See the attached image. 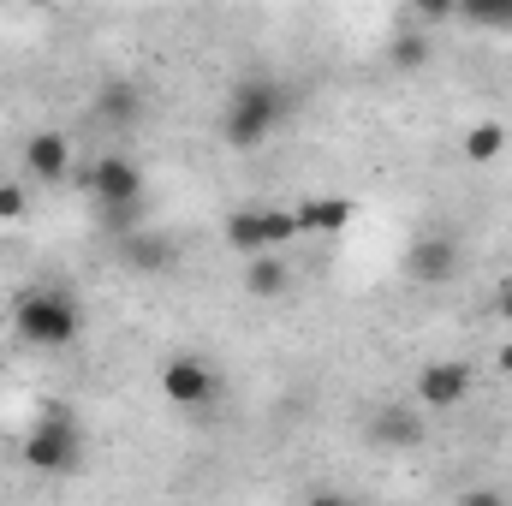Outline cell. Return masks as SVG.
<instances>
[{
  "label": "cell",
  "mask_w": 512,
  "mask_h": 506,
  "mask_svg": "<svg viewBox=\"0 0 512 506\" xmlns=\"http://www.w3.org/2000/svg\"><path fill=\"white\" fill-rule=\"evenodd\" d=\"M411 12H417L423 24H441V18H459V0H417Z\"/></svg>",
  "instance_id": "obj_21"
},
{
  "label": "cell",
  "mask_w": 512,
  "mask_h": 506,
  "mask_svg": "<svg viewBox=\"0 0 512 506\" xmlns=\"http://www.w3.org/2000/svg\"><path fill=\"white\" fill-rule=\"evenodd\" d=\"M155 387H161V399L167 405H179V411H203L209 399H215V370L203 364V358H191V352H179V358H167L161 364V376H155Z\"/></svg>",
  "instance_id": "obj_7"
},
{
  "label": "cell",
  "mask_w": 512,
  "mask_h": 506,
  "mask_svg": "<svg viewBox=\"0 0 512 506\" xmlns=\"http://www.w3.org/2000/svg\"><path fill=\"white\" fill-rule=\"evenodd\" d=\"M96 114H102L114 131H131V126H137V114H143V96H137L131 84H108V90H102V102H96Z\"/></svg>",
  "instance_id": "obj_15"
},
{
  "label": "cell",
  "mask_w": 512,
  "mask_h": 506,
  "mask_svg": "<svg viewBox=\"0 0 512 506\" xmlns=\"http://www.w3.org/2000/svg\"><path fill=\"white\" fill-rule=\"evenodd\" d=\"M221 239H227V251H239L245 262L262 256V239H256V209H233V215L221 221Z\"/></svg>",
  "instance_id": "obj_16"
},
{
  "label": "cell",
  "mask_w": 512,
  "mask_h": 506,
  "mask_svg": "<svg viewBox=\"0 0 512 506\" xmlns=\"http://www.w3.org/2000/svg\"><path fill=\"white\" fill-rule=\"evenodd\" d=\"M370 435H376L382 447H423V441H429L423 417H411V411H399V405H382V411L370 417Z\"/></svg>",
  "instance_id": "obj_11"
},
{
  "label": "cell",
  "mask_w": 512,
  "mask_h": 506,
  "mask_svg": "<svg viewBox=\"0 0 512 506\" xmlns=\"http://www.w3.org/2000/svg\"><path fill=\"white\" fill-rule=\"evenodd\" d=\"M18 465L36 477H72L84 465V429L72 411H48L30 423V435L18 441Z\"/></svg>",
  "instance_id": "obj_3"
},
{
  "label": "cell",
  "mask_w": 512,
  "mask_h": 506,
  "mask_svg": "<svg viewBox=\"0 0 512 506\" xmlns=\"http://www.w3.org/2000/svg\"><path fill=\"white\" fill-rule=\"evenodd\" d=\"M286 286H292V268H286L280 256H251V262H245V292H251V298H262V304H268V298H286Z\"/></svg>",
  "instance_id": "obj_13"
},
{
  "label": "cell",
  "mask_w": 512,
  "mask_h": 506,
  "mask_svg": "<svg viewBox=\"0 0 512 506\" xmlns=\"http://www.w3.org/2000/svg\"><path fill=\"white\" fill-rule=\"evenodd\" d=\"M24 173L36 185H66L72 179V143H66V131H30L24 137Z\"/></svg>",
  "instance_id": "obj_9"
},
{
  "label": "cell",
  "mask_w": 512,
  "mask_h": 506,
  "mask_svg": "<svg viewBox=\"0 0 512 506\" xmlns=\"http://www.w3.org/2000/svg\"><path fill=\"white\" fill-rule=\"evenodd\" d=\"M453 506H512V501L495 489V483H471V489H459V495H453Z\"/></svg>",
  "instance_id": "obj_20"
},
{
  "label": "cell",
  "mask_w": 512,
  "mask_h": 506,
  "mask_svg": "<svg viewBox=\"0 0 512 506\" xmlns=\"http://www.w3.org/2000/svg\"><path fill=\"white\" fill-rule=\"evenodd\" d=\"M495 310H501V322L512 328V274L501 280V286H495Z\"/></svg>",
  "instance_id": "obj_23"
},
{
  "label": "cell",
  "mask_w": 512,
  "mask_h": 506,
  "mask_svg": "<svg viewBox=\"0 0 512 506\" xmlns=\"http://www.w3.org/2000/svg\"><path fill=\"white\" fill-rule=\"evenodd\" d=\"M256 239H262V256H280L292 239H298V221H292V209H280V203H262V209H256Z\"/></svg>",
  "instance_id": "obj_14"
},
{
  "label": "cell",
  "mask_w": 512,
  "mask_h": 506,
  "mask_svg": "<svg viewBox=\"0 0 512 506\" xmlns=\"http://www.w3.org/2000/svg\"><path fill=\"white\" fill-rule=\"evenodd\" d=\"M292 221H298V239H340L358 221V203L340 197V191H322V197L292 203Z\"/></svg>",
  "instance_id": "obj_8"
},
{
  "label": "cell",
  "mask_w": 512,
  "mask_h": 506,
  "mask_svg": "<svg viewBox=\"0 0 512 506\" xmlns=\"http://www.w3.org/2000/svg\"><path fill=\"white\" fill-rule=\"evenodd\" d=\"M12 334L36 352H60L84 334V304L66 286H24L12 298Z\"/></svg>",
  "instance_id": "obj_1"
},
{
  "label": "cell",
  "mask_w": 512,
  "mask_h": 506,
  "mask_svg": "<svg viewBox=\"0 0 512 506\" xmlns=\"http://www.w3.org/2000/svg\"><path fill=\"white\" fill-rule=\"evenodd\" d=\"M84 191H90L108 215H120V209H143V167L131 161L126 149H108V155L84 173Z\"/></svg>",
  "instance_id": "obj_4"
},
{
  "label": "cell",
  "mask_w": 512,
  "mask_h": 506,
  "mask_svg": "<svg viewBox=\"0 0 512 506\" xmlns=\"http://www.w3.org/2000/svg\"><path fill=\"white\" fill-rule=\"evenodd\" d=\"M120 262L137 268V274H167V268L179 262V245L161 239V233H126V239H120Z\"/></svg>",
  "instance_id": "obj_10"
},
{
  "label": "cell",
  "mask_w": 512,
  "mask_h": 506,
  "mask_svg": "<svg viewBox=\"0 0 512 506\" xmlns=\"http://www.w3.org/2000/svg\"><path fill=\"white\" fill-rule=\"evenodd\" d=\"M459 18L501 36V30H512V0H495V6H489V0H459Z\"/></svg>",
  "instance_id": "obj_17"
},
{
  "label": "cell",
  "mask_w": 512,
  "mask_h": 506,
  "mask_svg": "<svg viewBox=\"0 0 512 506\" xmlns=\"http://www.w3.org/2000/svg\"><path fill=\"white\" fill-rule=\"evenodd\" d=\"M471 387H477V370H471V364H459V358H429V364L411 376L417 405H429V411H453V405H465V399H471Z\"/></svg>",
  "instance_id": "obj_6"
},
{
  "label": "cell",
  "mask_w": 512,
  "mask_h": 506,
  "mask_svg": "<svg viewBox=\"0 0 512 506\" xmlns=\"http://www.w3.org/2000/svg\"><path fill=\"white\" fill-rule=\"evenodd\" d=\"M495 370L512 381V340H501V352H495Z\"/></svg>",
  "instance_id": "obj_24"
},
{
  "label": "cell",
  "mask_w": 512,
  "mask_h": 506,
  "mask_svg": "<svg viewBox=\"0 0 512 506\" xmlns=\"http://www.w3.org/2000/svg\"><path fill=\"white\" fill-rule=\"evenodd\" d=\"M304 506H364V501H352L346 489H310V495H304Z\"/></svg>",
  "instance_id": "obj_22"
},
{
  "label": "cell",
  "mask_w": 512,
  "mask_h": 506,
  "mask_svg": "<svg viewBox=\"0 0 512 506\" xmlns=\"http://www.w3.org/2000/svg\"><path fill=\"white\" fill-rule=\"evenodd\" d=\"M512 143V131L501 120H477V126H465L459 137V149H465V161H477V167H489V161H501Z\"/></svg>",
  "instance_id": "obj_12"
},
{
  "label": "cell",
  "mask_w": 512,
  "mask_h": 506,
  "mask_svg": "<svg viewBox=\"0 0 512 506\" xmlns=\"http://www.w3.org/2000/svg\"><path fill=\"white\" fill-rule=\"evenodd\" d=\"M459 268H465V251H459L453 233H417V239L405 245V256H399V274H405L411 286H447Z\"/></svg>",
  "instance_id": "obj_5"
},
{
  "label": "cell",
  "mask_w": 512,
  "mask_h": 506,
  "mask_svg": "<svg viewBox=\"0 0 512 506\" xmlns=\"http://www.w3.org/2000/svg\"><path fill=\"white\" fill-rule=\"evenodd\" d=\"M30 221V191H18V179H0V227H24Z\"/></svg>",
  "instance_id": "obj_19"
},
{
  "label": "cell",
  "mask_w": 512,
  "mask_h": 506,
  "mask_svg": "<svg viewBox=\"0 0 512 506\" xmlns=\"http://www.w3.org/2000/svg\"><path fill=\"white\" fill-rule=\"evenodd\" d=\"M387 60H393L399 72H423V66H429V36H423V30H405V36H393Z\"/></svg>",
  "instance_id": "obj_18"
},
{
  "label": "cell",
  "mask_w": 512,
  "mask_h": 506,
  "mask_svg": "<svg viewBox=\"0 0 512 506\" xmlns=\"http://www.w3.org/2000/svg\"><path fill=\"white\" fill-rule=\"evenodd\" d=\"M280 120H286V90L274 78H239L227 96V114H221V137H227V149L251 155L280 131Z\"/></svg>",
  "instance_id": "obj_2"
}]
</instances>
